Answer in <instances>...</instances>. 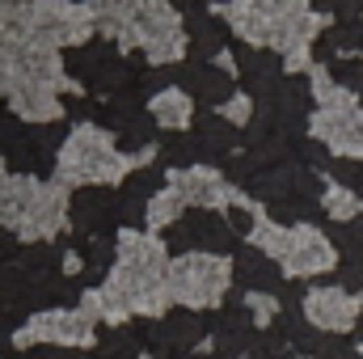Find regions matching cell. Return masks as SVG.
Listing matches in <instances>:
<instances>
[{"mask_svg": "<svg viewBox=\"0 0 363 359\" xmlns=\"http://www.w3.org/2000/svg\"><path fill=\"white\" fill-rule=\"evenodd\" d=\"M9 106H13V118L26 123V127L60 123V118H64V101H60V93L47 89V85H34V81H13V89H9Z\"/></svg>", "mask_w": 363, "mask_h": 359, "instance_id": "6da1fadb", "label": "cell"}, {"mask_svg": "<svg viewBox=\"0 0 363 359\" xmlns=\"http://www.w3.org/2000/svg\"><path fill=\"white\" fill-rule=\"evenodd\" d=\"M194 106L199 101L186 89H165V93H157V97H148V114H152V123L161 131H186L194 123Z\"/></svg>", "mask_w": 363, "mask_h": 359, "instance_id": "7a4b0ae2", "label": "cell"}, {"mask_svg": "<svg viewBox=\"0 0 363 359\" xmlns=\"http://www.w3.org/2000/svg\"><path fill=\"white\" fill-rule=\"evenodd\" d=\"M321 207H325V216L330 220H338V224H347V220H355L359 216V194L355 190H347V186H325V194H321Z\"/></svg>", "mask_w": 363, "mask_h": 359, "instance_id": "3957f363", "label": "cell"}, {"mask_svg": "<svg viewBox=\"0 0 363 359\" xmlns=\"http://www.w3.org/2000/svg\"><path fill=\"white\" fill-rule=\"evenodd\" d=\"M216 114H220V118H228L233 127H241V131H245V127L254 123L258 106H254V97H250L245 89H237L233 97H228V101H224V106H220V110H216Z\"/></svg>", "mask_w": 363, "mask_h": 359, "instance_id": "277c9868", "label": "cell"}, {"mask_svg": "<svg viewBox=\"0 0 363 359\" xmlns=\"http://www.w3.org/2000/svg\"><path fill=\"white\" fill-rule=\"evenodd\" d=\"M355 330H359V334H363V313H359V321H355Z\"/></svg>", "mask_w": 363, "mask_h": 359, "instance_id": "5b68a950", "label": "cell"}, {"mask_svg": "<svg viewBox=\"0 0 363 359\" xmlns=\"http://www.w3.org/2000/svg\"><path fill=\"white\" fill-rule=\"evenodd\" d=\"M123 359H131V355H123Z\"/></svg>", "mask_w": 363, "mask_h": 359, "instance_id": "8992f818", "label": "cell"}]
</instances>
